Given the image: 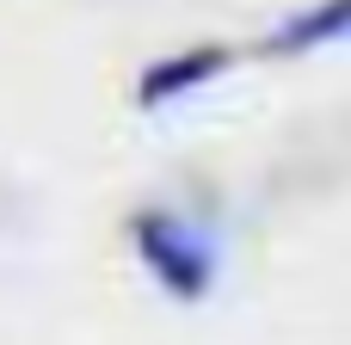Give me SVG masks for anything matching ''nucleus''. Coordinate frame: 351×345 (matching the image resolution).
Listing matches in <instances>:
<instances>
[{
	"mask_svg": "<svg viewBox=\"0 0 351 345\" xmlns=\"http://www.w3.org/2000/svg\"><path fill=\"white\" fill-rule=\"evenodd\" d=\"M228 68V49H179V56H167V62H148L142 68V80H136V105L142 111H154V105H173V99H185V93H197L204 80H216Z\"/></svg>",
	"mask_w": 351,
	"mask_h": 345,
	"instance_id": "obj_2",
	"label": "nucleus"
},
{
	"mask_svg": "<svg viewBox=\"0 0 351 345\" xmlns=\"http://www.w3.org/2000/svg\"><path fill=\"white\" fill-rule=\"evenodd\" d=\"M346 19H351V0H327V6H315V12H296V19L271 37V49H278V56H296V49L333 43V37L346 31Z\"/></svg>",
	"mask_w": 351,
	"mask_h": 345,
	"instance_id": "obj_3",
	"label": "nucleus"
},
{
	"mask_svg": "<svg viewBox=\"0 0 351 345\" xmlns=\"http://www.w3.org/2000/svg\"><path fill=\"white\" fill-rule=\"evenodd\" d=\"M130 241H136V259L142 272L173 296V302H204L216 290V247L173 210H142L130 222Z\"/></svg>",
	"mask_w": 351,
	"mask_h": 345,
	"instance_id": "obj_1",
	"label": "nucleus"
}]
</instances>
